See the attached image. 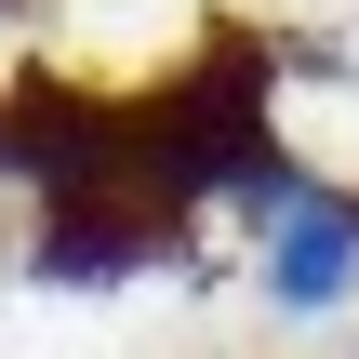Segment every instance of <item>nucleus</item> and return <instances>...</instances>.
<instances>
[{
	"mask_svg": "<svg viewBox=\"0 0 359 359\" xmlns=\"http://www.w3.org/2000/svg\"><path fill=\"white\" fill-rule=\"evenodd\" d=\"M253 293L280 320H346L359 306V187L346 173H306L266 226H253Z\"/></svg>",
	"mask_w": 359,
	"mask_h": 359,
	"instance_id": "f257e3e1",
	"label": "nucleus"
},
{
	"mask_svg": "<svg viewBox=\"0 0 359 359\" xmlns=\"http://www.w3.org/2000/svg\"><path fill=\"white\" fill-rule=\"evenodd\" d=\"M346 359H359V346H346Z\"/></svg>",
	"mask_w": 359,
	"mask_h": 359,
	"instance_id": "f03ea898",
	"label": "nucleus"
}]
</instances>
